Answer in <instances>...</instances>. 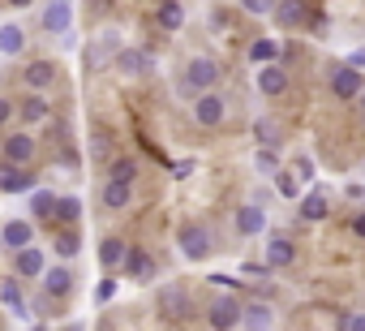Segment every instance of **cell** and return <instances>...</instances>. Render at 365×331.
Wrapping results in <instances>:
<instances>
[{
  "label": "cell",
  "mask_w": 365,
  "mask_h": 331,
  "mask_svg": "<svg viewBox=\"0 0 365 331\" xmlns=\"http://www.w3.org/2000/svg\"><path fill=\"white\" fill-rule=\"evenodd\" d=\"M215 82H220V61L194 56V61L185 65V86H190V91H211Z\"/></svg>",
  "instance_id": "6da1fadb"
},
{
  "label": "cell",
  "mask_w": 365,
  "mask_h": 331,
  "mask_svg": "<svg viewBox=\"0 0 365 331\" xmlns=\"http://www.w3.org/2000/svg\"><path fill=\"white\" fill-rule=\"evenodd\" d=\"M361 91H365V78H361L356 65H339V69H331V95H335V99H356Z\"/></svg>",
  "instance_id": "7a4b0ae2"
},
{
  "label": "cell",
  "mask_w": 365,
  "mask_h": 331,
  "mask_svg": "<svg viewBox=\"0 0 365 331\" xmlns=\"http://www.w3.org/2000/svg\"><path fill=\"white\" fill-rule=\"evenodd\" d=\"M224 116H228V103H224V95H211V91H202V95L194 99V121H198L202 129H215Z\"/></svg>",
  "instance_id": "3957f363"
},
{
  "label": "cell",
  "mask_w": 365,
  "mask_h": 331,
  "mask_svg": "<svg viewBox=\"0 0 365 331\" xmlns=\"http://www.w3.org/2000/svg\"><path fill=\"white\" fill-rule=\"evenodd\" d=\"M180 254H185V258H194V263L211 258V233H207V228H198V224L180 228Z\"/></svg>",
  "instance_id": "277c9868"
},
{
  "label": "cell",
  "mask_w": 365,
  "mask_h": 331,
  "mask_svg": "<svg viewBox=\"0 0 365 331\" xmlns=\"http://www.w3.org/2000/svg\"><path fill=\"white\" fill-rule=\"evenodd\" d=\"M241 305H245V301H237V297H220V301H211V314H207V322H211L215 331L241 327Z\"/></svg>",
  "instance_id": "5b68a950"
},
{
  "label": "cell",
  "mask_w": 365,
  "mask_h": 331,
  "mask_svg": "<svg viewBox=\"0 0 365 331\" xmlns=\"http://www.w3.org/2000/svg\"><path fill=\"white\" fill-rule=\"evenodd\" d=\"M120 267H125V275L138 280V284H150V280H155V258H150L146 250H138V245L125 250V263H120Z\"/></svg>",
  "instance_id": "8992f818"
},
{
  "label": "cell",
  "mask_w": 365,
  "mask_h": 331,
  "mask_svg": "<svg viewBox=\"0 0 365 331\" xmlns=\"http://www.w3.org/2000/svg\"><path fill=\"white\" fill-rule=\"evenodd\" d=\"M0 190L5 194H22V190H35V177H31V168H22V163H0Z\"/></svg>",
  "instance_id": "52a82bcc"
},
{
  "label": "cell",
  "mask_w": 365,
  "mask_h": 331,
  "mask_svg": "<svg viewBox=\"0 0 365 331\" xmlns=\"http://www.w3.org/2000/svg\"><path fill=\"white\" fill-rule=\"evenodd\" d=\"M116 69H120L125 78H142V73H150V56H146L142 48H120V52H116Z\"/></svg>",
  "instance_id": "ba28073f"
},
{
  "label": "cell",
  "mask_w": 365,
  "mask_h": 331,
  "mask_svg": "<svg viewBox=\"0 0 365 331\" xmlns=\"http://www.w3.org/2000/svg\"><path fill=\"white\" fill-rule=\"evenodd\" d=\"M258 91H262V95H284V91H288V73H284V65H275V61L258 65Z\"/></svg>",
  "instance_id": "9c48e42d"
},
{
  "label": "cell",
  "mask_w": 365,
  "mask_h": 331,
  "mask_svg": "<svg viewBox=\"0 0 365 331\" xmlns=\"http://www.w3.org/2000/svg\"><path fill=\"white\" fill-rule=\"evenodd\" d=\"M0 151H5L9 163H31V159H35V138H31V133H9Z\"/></svg>",
  "instance_id": "30bf717a"
},
{
  "label": "cell",
  "mask_w": 365,
  "mask_h": 331,
  "mask_svg": "<svg viewBox=\"0 0 365 331\" xmlns=\"http://www.w3.org/2000/svg\"><path fill=\"white\" fill-rule=\"evenodd\" d=\"M262 228H267V211L258 203H250V207L237 211V233L241 237H262Z\"/></svg>",
  "instance_id": "8fae6325"
},
{
  "label": "cell",
  "mask_w": 365,
  "mask_h": 331,
  "mask_svg": "<svg viewBox=\"0 0 365 331\" xmlns=\"http://www.w3.org/2000/svg\"><path fill=\"white\" fill-rule=\"evenodd\" d=\"M43 292L48 297H69V288H73V271L69 267H43Z\"/></svg>",
  "instance_id": "7c38bea8"
},
{
  "label": "cell",
  "mask_w": 365,
  "mask_h": 331,
  "mask_svg": "<svg viewBox=\"0 0 365 331\" xmlns=\"http://www.w3.org/2000/svg\"><path fill=\"white\" fill-rule=\"evenodd\" d=\"M14 267H18V275H22V280H35V275H43L48 258H43V250H35V245H22Z\"/></svg>",
  "instance_id": "4fadbf2b"
},
{
  "label": "cell",
  "mask_w": 365,
  "mask_h": 331,
  "mask_svg": "<svg viewBox=\"0 0 365 331\" xmlns=\"http://www.w3.org/2000/svg\"><path fill=\"white\" fill-rule=\"evenodd\" d=\"M69 22H73V9H69V0H52V5L43 9V31L61 35V31H69Z\"/></svg>",
  "instance_id": "5bb4252c"
},
{
  "label": "cell",
  "mask_w": 365,
  "mask_h": 331,
  "mask_svg": "<svg viewBox=\"0 0 365 331\" xmlns=\"http://www.w3.org/2000/svg\"><path fill=\"white\" fill-rule=\"evenodd\" d=\"M275 18L279 26H301L309 22V9H305V0H275Z\"/></svg>",
  "instance_id": "9a60e30c"
},
{
  "label": "cell",
  "mask_w": 365,
  "mask_h": 331,
  "mask_svg": "<svg viewBox=\"0 0 365 331\" xmlns=\"http://www.w3.org/2000/svg\"><path fill=\"white\" fill-rule=\"evenodd\" d=\"M103 203H108L112 211L129 207V203H133V181H116V177H108V185H103Z\"/></svg>",
  "instance_id": "2e32d148"
},
{
  "label": "cell",
  "mask_w": 365,
  "mask_h": 331,
  "mask_svg": "<svg viewBox=\"0 0 365 331\" xmlns=\"http://www.w3.org/2000/svg\"><path fill=\"white\" fill-rule=\"evenodd\" d=\"M292 263H297V245L284 241V237H271V245H267V267H292Z\"/></svg>",
  "instance_id": "e0dca14e"
},
{
  "label": "cell",
  "mask_w": 365,
  "mask_h": 331,
  "mask_svg": "<svg viewBox=\"0 0 365 331\" xmlns=\"http://www.w3.org/2000/svg\"><path fill=\"white\" fill-rule=\"evenodd\" d=\"M0 237H5V245H9V250H22V245H31L35 228H31L26 220H14V224H5V228H0Z\"/></svg>",
  "instance_id": "ac0fdd59"
},
{
  "label": "cell",
  "mask_w": 365,
  "mask_h": 331,
  "mask_svg": "<svg viewBox=\"0 0 365 331\" xmlns=\"http://www.w3.org/2000/svg\"><path fill=\"white\" fill-rule=\"evenodd\" d=\"M26 82H31L35 91L52 86V82H56V65H52V61H31V65H26Z\"/></svg>",
  "instance_id": "d6986e66"
},
{
  "label": "cell",
  "mask_w": 365,
  "mask_h": 331,
  "mask_svg": "<svg viewBox=\"0 0 365 331\" xmlns=\"http://www.w3.org/2000/svg\"><path fill=\"white\" fill-rule=\"evenodd\" d=\"M0 301H5L14 314H26V297H22V284H18V275H9L5 284H0Z\"/></svg>",
  "instance_id": "ffe728a7"
},
{
  "label": "cell",
  "mask_w": 365,
  "mask_h": 331,
  "mask_svg": "<svg viewBox=\"0 0 365 331\" xmlns=\"http://www.w3.org/2000/svg\"><path fill=\"white\" fill-rule=\"evenodd\" d=\"M22 48H26L22 26H0V56H18Z\"/></svg>",
  "instance_id": "44dd1931"
},
{
  "label": "cell",
  "mask_w": 365,
  "mask_h": 331,
  "mask_svg": "<svg viewBox=\"0 0 365 331\" xmlns=\"http://www.w3.org/2000/svg\"><path fill=\"white\" fill-rule=\"evenodd\" d=\"M159 301H163V314H168V318H180V314H185V288H180V284L163 288Z\"/></svg>",
  "instance_id": "7402d4cb"
},
{
  "label": "cell",
  "mask_w": 365,
  "mask_h": 331,
  "mask_svg": "<svg viewBox=\"0 0 365 331\" xmlns=\"http://www.w3.org/2000/svg\"><path fill=\"white\" fill-rule=\"evenodd\" d=\"M301 215H305L309 224H318V220L331 215V203H327L322 194H305V198H301Z\"/></svg>",
  "instance_id": "603a6c76"
},
{
  "label": "cell",
  "mask_w": 365,
  "mask_h": 331,
  "mask_svg": "<svg viewBox=\"0 0 365 331\" xmlns=\"http://www.w3.org/2000/svg\"><path fill=\"white\" fill-rule=\"evenodd\" d=\"M125 250H129V245H125L120 237H103V245H99V263H103V267H120V263H125Z\"/></svg>",
  "instance_id": "cb8c5ba5"
},
{
  "label": "cell",
  "mask_w": 365,
  "mask_h": 331,
  "mask_svg": "<svg viewBox=\"0 0 365 331\" xmlns=\"http://www.w3.org/2000/svg\"><path fill=\"white\" fill-rule=\"evenodd\" d=\"M159 26L163 31H180V26H185V9H180L176 0H163V5H159Z\"/></svg>",
  "instance_id": "d4e9b609"
},
{
  "label": "cell",
  "mask_w": 365,
  "mask_h": 331,
  "mask_svg": "<svg viewBox=\"0 0 365 331\" xmlns=\"http://www.w3.org/2000/svg\"><path fill=\"white\" fill-rule=\"evenodd\" d=\"M56 198H61V194H52V190H31V211H35L39 220H48V215L56 211Z\"/></svg>",
  "instance_id": "484cf974"
},
{
  "label": "cell",
  "mask_w": 365,
  "mask_h": 331,
  "mask_svg": "<svg viewBox=\"0 0 365 331\" xmlns=\"http://www.w3.org/2000/svg\"><path fill=\"white\" fill-rule=\"evenodd\" d=\"M52 215H56L61 224H78V215H82V203H78L73 194H61V198H56V211H52Z\"/></svg>",
  "instance_id": "4316f807"
},
{
  "label": "cell",
  "mask_w": 365,
  "mask_h": 331,
  "mask_svg": "<svg viewBox=\"0 0 365 331\" xmlns=\"http://www.w3.org/2000/svg\"><path fill=\"white\" fill-rule=\"evenodd\" d=\"M241 322H245V327H271L275 318H271V310H267V305H258V301H254V305H241Z\"/></svg>",
  "instance_id": "83f0119b"
},
{
  "label": "cell",
  "mask_w": 365,
  "mask_h": 331,
  "mask_svg": "<svg viewBox=\"0 0 365 331\" xmlns=\"http://www.w3.org/2000/svg\"><path fill=\"white\" fill-rule=\"evenodd\" d=\"M250 61H258V65H267V61H279V44H275V39H258V44L250 48Z\"/></svg>",
  "instance_id": "f1b7e54d"
},
{
  "label": "cell",
  "mask_w": 365,
  "mask_h": 331,
  "mask_svg": "<svg viewBox=\"0 0 365 331\" xmlns=\"http://www.w3.org/2000/svg\"><path fill=\"white\" fill-rule=\"evenodd\" d=\"M254 138H258V146H279V129H275V121H258V125H254Z\"/></svg>",
  "instance_id": "f546056e"
},
{
  "label": "cell",
  "mask_w": 365,
  "mask_h": 331,
  "mask_svg": "<svg viewBox=\"0 0 365 331\" xmlns=\"http://www.w3.org/2000/svg\"><path fill=\"white\" fill-rule=\"evenodd\" d=\"M254 168H258V173H267V177L279 168V159H275V146H258V159H254Z\"/></svg>",
  "instance_id": "4dcf8cb0"
},
{
  "label": "cell",
  "mask_w": 365,
  "mask_h": 331,
  "mask_svg": "<svg viewBox=\"0 0 365 331\" xmlns=\"http://www.w3.org/2000/svg\"><path fill=\"white\" fill-rule=\"evenodd\" d=\"M116 52V35H103L95 48H91V65H103V56H112Z\"/></svg>",
  "instance_id": "1f68e13d"
},
{
  "label": "cell",
  "mask_w": 365,
  "mask_h": 331,
  "mask_svg": "<svg viewBox=\"0 0 365 331\" xmlns=\"http://www.w3.org/2000/svg\"><path fill=\"white\" fill-rule=\"evenodd\" d=\"M43 116H48V103H43V99H26V103H22V121H26V125H35V121H43Z\"/></svg>",
  "instance_id": "d6a6232c"
},
{
  "label": "cell",
  "mask_w": 365,
  "mask_h": 331,
  "mask_svg": "<svg viewBox=\"0 0 365 331\" xmlns=\"http://www.w3.org/2000/svg\"><path fill=\"white\" fill-rule=\"evenodd\" d=\"M112 177H116V181H133V177H138V163H133V159H116V163H112Z\"/></svg>",
  "instance_id": "836d02e7"
},
{
  "label": "cell",
  "mask_w": 365,
  "mask_h": 331,
  "mask_svg": "<svg viewBox=\"0 0 365 331\" xmlns=\"http://www.w3.org/2000/svg\"><path fill=\"white\" fill-rule=\"evenodd\" d=\"M78 250H82V241H78V233H65V237L56 241V254H61V258H73Z\"/></svg>",
  "instance_id": "e575fe53"
},
{
  "label": "cell",
  "mask_w": 365,
  "mask_h": 331,
  "mask_svg": "<svg viewBox=\"0 0 365 331\" xmlns=\"http://www.w3.org/2000/svg\"><path fill=\"white\" fill-rule=\"evenodd\" d=\"M241 5H245V14H275V0H241Z\"/></svg>",
  "instance_id": "d590c367"
},
{
  "label": "cell",
  "mask_w": 365,
  "mask_h": 331,
  "mask_svg": "<svg viewBox=\"0 0 365 331\" xmlns=\"http://www.w3.org/2000/svg\"><path fill=\"white\" fill-rule=\"evenodd\" d=\"M108 151H112V142H108V133H99V138L91 142V155H95V159H103Z\"/></svg>",
  "instance_id": "8d00e7d4"
},
{
  "label": "cell",
  "mask_w": 365,
  "mask_h": 331,
  "mask_svg": "<svg viewBox=\"0 0 365 331\" xmlns=\"http://www.w3.org/2000/svg\"><path fill=\"white\" fill-rule=\"evenodd\" d=\"M95 297H99V301H112V297H116V284H112V280H103V284L95 288Z\"/></svg>",
  "instance_id": "74e56055"
},
{
  "label": "cell",
  "mask_w": 365,
  "mask_h": 331,
  "mask_svg": "<svg viewBox=\"0 0 365 331\" xmlns=\"http://www.w3.org/2000/svg\"><path fill=\"white\" fill-rule=\"evenodd\" d=\"M279 194H284V198H297V181H292V177H279Z\"/></svg>",
  "instance_id": "f35d334b"
},
{
  "label": "cell",
  "mask_w": 365,
  "mask_h": 331,
  "mask_svg": "<svg viewBox=\"0 0 365 331\" xmlns=\"http://www.w3.org/2000/svg\"><path fill=\"white\" fill-rule=\"evenodd\" d=\"M344 327H352V331H365V314H356V318H344Z\"/></svg>",
  "instance_id": "ab89813d"
},
{
  "label": "cell",
  "mask_w": 365,
  "mask_h": 331,
  "mask_svg": "<svg viewBox=\"0 0 365 331\" xmlns=\"http://www.w3.org/2000/svg\"><path fill=\"white\" fill-rule=\"evenodd\" d=\"M348 65H356V69H365V48H356V52L348 56Z\"/></svg>",
  "instance_id": "60d3db41"
},
{
  "label": "cell",
  "mask_w": 365,
  "mask_h": 331,
  "mask_svg": "<svg viewBox=\"0 0 365 331\" xmlns=\"http://www.w3.org/2000/svg\"><path fill=\"white\" fill-rule=\"evenodd\" d=\"M9 116H14V103H9V99H0V125H5Z\"/></svg>",
  "instance_id": "b9f144b4"
},
{
  "label": "cell",
  "mask_w": 365,
  "mask_h": 331,
  "mask_svg": "<svg viewBox=\"0 0 365 331\" xmlns=\"http://www.w3.org/2000/svg\"><path fill=\"white\" fill-rule=\"evenodd\" d=\"M352 233H356V237L365 241V215H356V220H352Z\"/></svg>",
  "instance_id": "7bdbcfd3"
},
{
  "label": "cell",
  "mask_w": 365,
  "mask_h": 331,
  "mask_svg": "<svg viewBox=\"0 0 365 331\" xmlns=\"http://www.w3.org/2000/svg\"><path fill=\"white\" fill-rule=\"evenodd\" d=\"M9 5H18V9H26V5H31V0H9Z\"/></svg>",
  "instance_id": "ee69618b"
},
{
  "label": "cell",
  "mask_w": 365,
  "mask_h": 331,
  "mask_svg": "<svg viewBox=\"0 0 365 331\" xmlns=\"http://www.w3.org/2000/svg\"><path fill=\"white\" fill-rule=\"evenodd\" d=\"M361 108H365V91H361Z\"/></svg>",
  "instance_id": "f6af8a7d"
},
{
  "label": "cell",
  "mask_w": 365,
  "mask_h": 331,
  "mask_svg": "<svg viewBox=\"0 0 365 331\" xmlns=\"http://www.w3.org/2000/svg\"><path fill=\"white\" fill-rule=\"evenodd\" d=\"M0 245H5V237H0Z\"/></svg>",
  "instance_id": "bcb514c9"
}]
</instances>
